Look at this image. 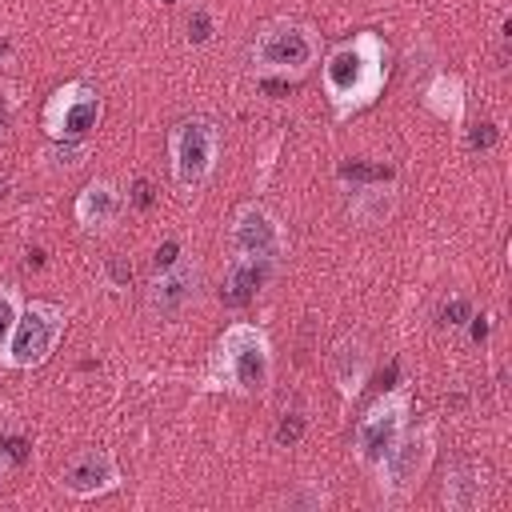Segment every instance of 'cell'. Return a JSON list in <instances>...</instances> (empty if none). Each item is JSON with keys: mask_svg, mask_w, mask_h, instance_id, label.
<instances>
[{"mask_svg": "<svg viewBox=\"0 0 512 512\" xmlns=\"http://www.w3.org/2000/svg\"><path fill=\"white\" fill-rule=\"evenodd\" d=\"M40 156L48 160L52 172H68V168L84 164V156H88V140H48Z\"/></svg>", "mask_w": 512, "mask_h": 512, "instance_id": "cell-18", "label": "cell"}, {"mask_svg": "<svg viewBox=\"0 0 512 512\" xmlns=\"http://www.w3.org/2000/svg\"><path fill=\"white\" fill-rule=\"evenodd\" d=\"M340 180H352L356 184H376V180H396V172L388 164H344L340 168Z\"/></svg>", "mask_w": 512, "mask_h": 512, "instance_id": "cell-20", "label": "cell"}, {"mask_svg": "<svg viewBox=\"0 0 512 512\" xmlns=\"http://www.w3.org/2000/svg\"><path fill=\"white\" fill-rule=\"evenodd\" d=\"M184 28H188V44H208L216 24H212V16H208L204 8H192V16H188V24H184Z\"/></svg>", "mask_w": 512, "mask_h": 512, "instance_id": "cell-23", "label": "cell"}, {"mask_svg": "<svg viewBox=\"0 0 512 512\" xmlns=\"http://www.w3.org/2000/svg\"><path fill=\"white\" fill-rule=\"evenodd\" d=\"M248 60H252V72L256 76H280V80L292 76L296 80V76H304L320 60V36L304 20L276 16V20H268L256 32Z\"/></svg>", "mask_w": 512, "mask_h": 512, "instance_id": "cell-3", "label": "cell"}, {"mask_svg": "<svg viewBox=\"0 0 512 512\" xmlns=\"http://www.w3.org/2000/svg\"><path fill=\"white\" fill-rule=\"evenodd\" d=\"M424 108H428L436 120L460 128V124H464V80H460L456 72H436V76L428 80V88H424Z\"/></svg>", "mask_w": 512, "mask_h": 512, "instance_id": "cell-17", "label": "cell"}, {"mask_svg": "<svg viewBox=\"0 0 512 512\" xmlns=\"http://www.w3.org/2000/svg\"><path fill=\"white\" fill-rule=\"evenodd\" d=\"M128 200H136L140 208H148V204H152V196H148V180H136V192H132Z\"/></svg>", "mask_w": 512, "mask_h": 512, "instance_id": "cell-27", "label": "cell"}, {"mask_svg": "<svg viewBox=\"0 0 512 512\" xmlns=\"http://www.w3.org/2000/svg\"><path fill=\"white\" fill-rule=\"evenodd\" d=\"M196 284H200L196 260L184 256L180 264H172V268H164V272L152 276V284H148V308L160 312V316H176L196 296Z\"/></svg>", "mask_w": 512, "mask_h": 512, "instance_id": "cell-13", "label": "cell"}, {"mask_svg": "<svg viewBox=\"0 0 512 512\" xmlns=\"http://www.w3.org/2000/svg\"><path fill=\"white\" fill-rule=\"evenodd\" d=\"M4 188H8V180H4V172H0V196H4Z\"/></svg>", "mask_w": 512, "mask_h": 512, "instance_id": "cell-31", "label": "cell"}, {"mask_svg": "<svg viewBox=\"0 0 512 512\" xmlns=\"http://www.w3.org/2000/svg\"><path fill=\"white\" fill-rule=\"evenodd\" d=\"M304 428H308V416H304V412H284V416H280V424H276V444H280V448L300 444Z\"/></svg>", "mask_w": 512, "mask_h": 512, "instance_id": "cell-21", "label": "cell"}, {"mask_svg": "<svg viewBox=\"0 0 512 512\" xmlns=\"http://www.w3.org/2000/svg\"><path fill=\"white\" fill-rule=\"evenodd\" d=\"M396 200H400L396 180L356 184V188H352V200H348V220L360 224V228H376V224H384V220L396 212Z\"/></svg>", "mask_w": 512, "mask_h": 512, "instance_id": "cell-15", "label": "cell"}, {"mask_svg": "<svg viewBox=\"0 0 512 512\" xmlns=\"http://www.w3.org/2000/svg\"><path fill=\"white\" fill-rule=\"evenodd\" d=\"M20 308H24L20 288L0 284V348H4V340L12 336V328H16V320H20Z\"/></svg>", "mask_w": 512, "mask_h": 512, "instance_id": "cell-19", "label": "cell"}, {"mask_svg": "<svg viewBox=\"0 0 512 512\" xmlns=\"http://www.w3.org/2000/svg\"><path fill=\"white\" fill-rule=\"evenodd\" d=\"M0 448H4L8 464H24V460H28V444H24L20 436H8V440H0Z\"/></svg>", "mask_w": 512, "mask_h": 512, "instance_id": "cell-26", "label": "cell"}, {"mask_svg": "<svg viewBox=\"0 0 512 512\" xmlns=\"http://www.w3.org/2000/svg\"><path fill=\"white\" fill-rule=\"evenodd\" d=\"M184 256H188V252H184V244H180V240L172 236V240H164V244L156 248V260H152V268H156V272H164V268H172V264H180Z\"/></svg>", "mask_w": 512, "mask_h": 512, "instance_id": "cell-25", "label": "cell"}, {"mask_svg": "<svg viewBox=\"0 0 512 512\" xmlns=\"http://www.w3.org/2000/svg\"><path fill=\"white\" fill-rule=\"evenodd\" d=\"M216 156H220V128L208 116H184L168 128V168H172V184L192 196L200 192L212 172H216Z\"/></svg>", "mask_w": 512, "mask_h": 512, "instance_id": "cell-5", "label": "cell"}, {"mask_svg": "<svg viewBox=\"0 0 512 512\" xmlns=\"http://www.w3.org/2000/svg\"><path fill=\"white\" fill-rule=\"evenodd\" d=\"M408 412H412V400L404 388H392L384 392L380 400H372V408L356 420V432H352V456L364 472H372L388 448L400 440V432L408 428Z\"/></svg>", "mask_w": 512, "mask_h": 512, "instance_id": "cell-8", "label": "cell"}, {"mask_svg": "<svg viewBox=\"0 0 512 512\" xmlns=\"http://www.w3.org/2000/svg\"><path fill=\"white\" fill-rule=\"evenodd\" d=\"M276 272H280V260H272V256H232L224 284H220V300L232 308H244L272 284Z\"/></svg>", "mask_w": 512, "mask_h": 512, "instance_id": "cell-12", "label": "cell"}, {"mask_svg": "<svg viewBox=\"0 0 512 512\" xmlns=\"http://www.w3.org/2000/svg\"><path fill=\"white\" fill-rule=\"evenodd\" d=\"M468 316H472V300H468V296H452V300H444V308H440V324H452V328L468 324Z\"/></svg>", "mask_w": 512, "mask_h": 512, "instance_id": "cell-24", "label": "cell"}, {"mask_svg": "<svg viewBox=\"0 0 512 512\" xmlns=\"http://www.w3.org/2000/svg\"><path fill=\"white\" fill-rule=\"evenodd\" d=\"M496 140H500V124L496 120H480L468 132V148L472 152H488V148H496Z\"/></svg>", "mask_w": 512, "mask_h": 512, "instance_id": "cell-22", "label": "cell"}, {"mask_svg": "<svg viewBox=\"0 0 512 512\" xmlns=\"http://www.w3.org/2000/svg\"><path fill=\"white\" fill-rule=\"evenodd\" d=\"M432 456H436V424H432V420H424V424H416V428L408 424V428L400 432V440L388 448V456L372 468V476H376V496H380L384 504L408 500V496L420 488V480L428 476Z\"/></svg>", "mask_w": 512, "mask_h": 512, "instance_id": "cell-4", "label": "cell"}, {"mask_svg": "<svg viewBox=\"0 0 512 512\" xmlns=\"http://www.w3.org/2000/svg\"><path fill=\"white\" fill-rule=\"evenodd\" d=\"M64 324H68V316H64L60 304H52V300H24L16 328H12V336L0 348V364L12 368V372H32V368L48 364L56 344H60V336H64Z\"/></svg>", "mask_w": 512, "mask_h": 512, "instance_id": "cell-6", "label": "cell"}, {"mask_svg": "<svg viewBox=\"0 0 512 512\" xmlns=\"http://www.w3.org/2000/svg\"><path fill=\"white\" fill-rule=\"evenodd\" d=\"M228 248H232V256H272V260H280L288 252V236H284V224L264 204L248 200L232 212Z\"/></svg>", "mask_w": 512, "mask_h": 512, "instance_id": "cell-9", "label": "cell"}, {"mask_svg": "<svg viewBox=\"0 0 512 512\" xmlns=\"http://www.w3.org/2000/svg\"><path fill=\"white\" fill-rule=\"evenodd\" d=\"M272 368L276 364H272L268 332L252 320H236L212 344L208 388H224V392H236V396H256L272 384Z\"/></svg>", "mask_w": 512, "mask_h": 512, "instance_id": "cell-2", "label": "cell"}, {"mask_svg": "<svg viewBox=\"0 0 512 512\" xmlns=\"http://www.w3.org/2000/svg\"><path fill=\"white\" fill-rule=\"evenodd\" d=\"M112 488H120V464L108 448H88L72 456L60 472V492H68L72 500H96Z\"/></svg>", "mask_w": 512, "mask_h": 512, "instance_id": "cell-10", "label": "cell"}, {"mask_svg": "<svg viewBox=\"0 0 512 512\" xmlns=\"http://www.w3.org/2000/svg\"><path fill=\"white\" fill-rule=\"evenodd\" d=\"M128 208V192L108 180V176H96L88 180L80 192H76V204H72V216L80 224V232H108Z\"/></svg>", "mask_w": 512, "mask_h": 512, "instance_id": "cell-11", "label": "cell"}, {"mask_svg": "<svg viewBox=\"0 0 512 512\" xmlns=\"http://www.w3.org/2000/svg\"><path fill=\"white\" fill-rule=\"evenodd\" d=\"M388 80V48L380 32H356L328 48L320 60V84L336 120H348L376 104Z\"/></svg>", "mask_w": 512, "mask_h": 512, "instance_id": "cell-1", "label": "cell"}, {"mask_svg": "<svg viewBox=\"0 0 512 512\" xmlns=\"http://www.w3.org/2000/svg\"><path fill=\"white\" fill-rule=\"evenodd\" d=\"M8 468H12V464H8V456H4V448H0V484H4V476H8Z\"/></svg>", "mask_w": 512, "mask_h": 512, "instance_id": "cell-28", "label": "cell"}, {"mask_svg": "<svg viewBox=\"0 0 512 512\" xmlns=\"http://www.w3.org/2000/svg\"><path fill=\"white\" fill-rule=\"evenodd\" d=\"M4 140H8V124L0 120V148H4Z\"/></svg>", "mask_w": 512, "mask_h": 512, "instance_id": "cell-29", "label": "cell"}, {"mask_svg": "<svg viewBox=\"0 0 512 512\" xmlns=\"http://www.w3.org/2000/svg\"><path fill=\"white\" fill-rule=\"evenodd\" d=\"M440 504L448 512H476L484 504V472L472 464H452L440 480Z\"/></svg>", "mask_w": 512, "mask_h": 512, "instance_id": "cell-16", "label": "cell"}, {"mask_svg": "<svg viewBox=\"0 0 512 512\" xmlns=\"http://www.w3.org/2000/svg\"><path fill=\"white\" fill-rule=\"evenodd\" d=\"M0 120L8 124V104H4V100H0Z\"/></svg>", "mask_w": 512, "mask_h": 512, "instance_id": "cell-30", "label": "cell"}, {"mask_svg": "<svg viewBox=\"0 0 512 512\" xmlns=\"http://www.w3.org/2000/svg\"><path fill=\"white\" fill-rule=\"evenodd\" d=\"M328 372H332V384L340 388L344 400H356L368 372H372V352L360 336H340L328 352Z\"/></svg>", "mask_w": 512, "mask_h": 512, "instance_id": "cell-14", "label": "cell"}, {"mask_svg": "<svg viewBox=\"0 0 512 512\" xmlns=\"http://www.w3.org/2000/svg\"><path fill=\"white\" fill-rule=\"evenodd\" d=\"M100 116H104V100H100L96 84L68 80L44 100L40 128L48 140H88L100 128Z\"/></svg>", "mask_w": 512, "mask_h": 512, "instance_id": "cell-7", "label": "cell"}]
</instances>
